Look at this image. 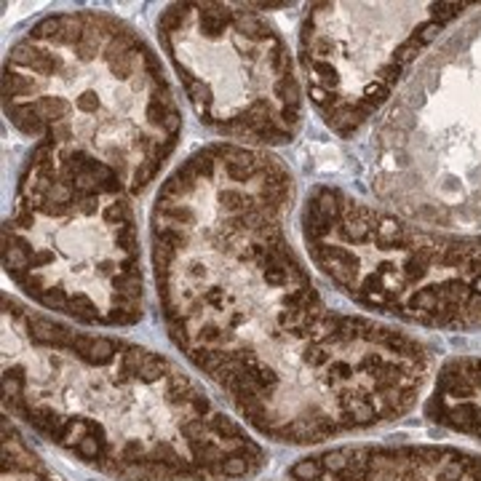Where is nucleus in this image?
I'll use <instances>...</instances> for the list:
<instances>
[{
  "instance_id": "423d86ee",
  "label": "nucleus",
  "mask_w": 481,
  "mask_h": 481,
  "mask_svg": "<svg viewBox=\"0 0 481 481\" xmlns=\"http://www.w3.org/2000/svg\"><path fill=\"white\" fill-rule=\"evenodd\" d=\"M465 9L468 3H430L422 19L399 30L377 9L313 3L299 24V67L324 123L339 137L359 132L417 54Z\"/></svg>"
},
{
  "instance_id": "20e7f679",
  "label": "nucleus",
  "mask_w": 481,
  "mask_h": 481,
  "mask_svg": "<svg viewBox=\"0 0 481 481\" xmlns=\"http://www.w3.org/2000/svg\"><path fill=\"white\" fill-rule=\"evenodd\" d=\"M3 265L32 302L78 324L132 327L144 316L132 193L86 153L32 144L3 225Z\"/></svg>"
},
{
  "instance_id": "0eeeda50",
  "label": "nucleus",
  "mask_w": 481,
  "mask_h": 481,
  "mask_svg": "<svg viewBox=\"0 0 481 481\" xmlns=\"http://www.w3.org/2000/svg\"><path fill=\"white\" fill-rule=\"evenodd\" d=\"M276 481H481V457L441 447H342L307 455Z\"/></svg>"
},
{
  "instance_id": "f03ea898",
  "label": "nucleus",
  "mask_w": 481,
  "mask_h": 481,
  "mask_svg": "<svg viewBox=\"0 0 481 481\" xmlns=\"http://www.w3.org/2000/svg\"><path fill=\"white\" fill-rule=\"evenodd\" d=\"M3 401L27 428L118 481H238L265 450L174 361L3 294Z\"/></svg>"
},
{
  "instance_id": "39448f33",
  "label": "nucleus",
  "mask_w": 481,
  "mask_h": 481,
  "mask_svg": "<svg viewBox=\"0 0 481 481\" xmlns=\"http://www.w3.org/2000/svg\"><path fill=\"white\" fill-rule=\"evenodd\" d=\"M158 38L195 115L222 137L287 144L302 126V89L281 32L249 6L174 3Z\"/></svg>"
},
{
  "instance_id": "f257e3e1",
  "label": "nucleus",
  "mask_w": 481,
  "mask_h": 481,
  "mask_svg": "<svg viewBox=\"0 0 481 481\" xmlns=\"http://www.w3.org/2000/svg\"><path fill=\"white\" fill-rule=\"evenodd\" d=\"M292 204L281 158L212 144L161 184L150 249L179 353L259 436L305 447L410 412L428 353L327 305L289 241Z\"/></svg>"
},
{
  "instance_id": "6e6552de",
  "label": "nucleus",
  "mask_w": 481,
  "mask_h": 481,
  "mask_svg": "<svg viewBox=\"0 0 481 481\" xmlns=\"http://www.w3.org/2000/svg\"><path fill=\"white\" fill-rule=\"evenodd\" d=\"M3 481H61L11 417H3Z\"/></svg>"
},
{
  "instance_id": "7ed1b4c3",
  "label": "nucleus",
  "mask_w": 481,
  "mask_h": 481,
  "mask_svg": "<svg viewBox=\"0 0 481 481\" xmlns=\"http://www.w3.org/2000/svg\"><path fill=\"white\" fill-rule=\"evenodd\" d=\"M3 110L35 144L110 166L132 195L161 174L182 132L153 49L102 11L54 14L24 32L6 56Z\"/></svg>"
}]
</instances>
